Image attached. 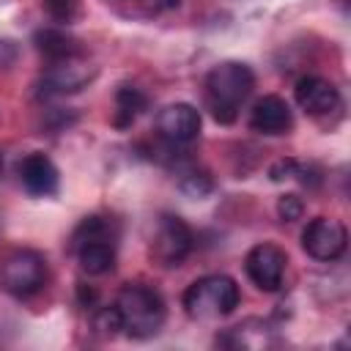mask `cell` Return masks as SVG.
Here are the masks:
<instances>
[{
	"label": "cell",
	"instance_id": "1",
	"mask_svg": "<svg viewBox=\"0 0 351 351\" xmlns=\"http://www.w3.org/2000/svg\"><path fill=\"white\" fill-rule=\"evenodd\" d=\"M255 88V74L247 63L222 60L206 74V104L219 123H233L241 104Z\"/></svg>",
	"mask_w": 351,
	"mask_h": 351
},
{
	"label": "cell",
	"instance_id": "2",
	"mask_svg": "<svg viewBox=\"0 0 351 351\" xmlns=\"http://www.w3.org/2000/svg\"><path fill=\"white\" fill-rule=\"evenodd\" d=\"M115 307L123 318V332L129 337H137V340L154 337L165 326V318H167V307H165L162 293L151 285H143V282H126L118 291Z\"/></svg>",
	"mask_w": 351,
	"mask_h": 351
},
{
	"label": "cell",
	"instance_id": "3",
	"mask_svg": "<svg viewBox=\"0 0 351 351\" xmlns=\"http://www.w3.org/2000/svg\"><path fill=\"white\" fill-rule=\"evenodd\" d=\"M181 302L192 321H217L239 307L241 291L236 280L228 274H206L184 291Z\"/></svg>",
	"mask_w": 351,
	"mask_h": 351
},
{
	"label": "cell",
	"instance_id": "4",
	"mask_svg": "<svg viewBox=\"0 0 351 351\" xmlns=\"http://www.w3.org/2000/svg\"><path fill=\"white\" fill-rule=\"evenodd\" d=\"M71 250L77 252L80 269L90 277L107 274L115 266V247L110 241V225L101 217H85L71 236Z\"/></svg>",
	"mask_w": 351,
	"mask_h": 351
},
{
	"label": "cell",
	"instance_id": "5",
	"mask_svg": "<svg viewBox=\"0 0 351 351\" xmlns=\"http://www.w3.org/2000/svg\"><path fill=\"white\" fill-rule=\"evenodd\" d=\"M47 280V261L36 250H11L0 261V288L16 299L36 293Z\"/></svg>",
	"mask_w": 351,
	"mask_h": 351
},
{
	"label": "cell",
	"instance_id": "6",
	"mask_svg": "<svg viewBox=\"0 0 351 351\" xmlns=\"http://www.w3.org/2000/svg\"><path fill=\"white\" fill-rule=\"evenodd\" d=\"M192 247H195L192 228L176 214H162V219L156 222L154 241H151V255L162 266H178L192 252Z\"/></svg>",
	"mask_w": 351,
	"mask_h": 351
},
{
	"label": "cell",
	"instance_id": "7",
	"mask_svg": "<svg viewBox=\"0 0 351 351\" xmlns=\"http://www.w3.org/2000/svg\"><path fill=\"white\" fill-rule=\"evenodd\" d=\"M346 244H348V230L340 219L332 217H315L302 230V250L321 263L337 261L346 252Z\"/></svg>",
	"mask_w": 351,
	"mask_h": 351
},
{
	"label": "cell",
	"instance_id": "8",
	"mask_svg": "<svg viewBox=\"0 0 351 351\" xmlns=\"http://www.w3.org/2000/svg\"><path fill=\"white\" fill-rule=\"evenodd\" d=\"M285 263H288L285 252H282L277 244L263 241V244H255V247L247 252V258H244V271H247V277L252 280L255 288L271 293V291H280V285H282Z\"/></svg>",
	"mask_w": 351,
	"mask_h": 351
},
{
	"label": "cell",
	"instance_id": "9",
	"mask_svg": "<svg viewBox=\"0 0 351 351\" xmlns=\"http://www.w3.org/2000/svg\"><path fill=\"white\" fill-rule=\"evenodd\" d=\"M156 132L170 145H186L200 134V112L197 107L186 101H176L159 110L156 115Z\"/></svg>",
	"mask_w": 351,
	"mask_h": 351
},
{
	"label": "cell",
	"instance_id": "10",
	"mask_svg": "<svg viewBox=\"0 0 351 351\" xmlns=\"http://www.w3.org/2000/svg\"><path fill=\"white\" fill-rule=\"evenodd\" d=\"M93 77V66L85 60V55H71V58H58L49 60L44 69V88L49 93H77L88 80Z\"/></svg>",
	"mask_w": 351,
	"mask_h": 351
},
{
	"label": "cell",
	"instance_id": "11",
	"mask_svg": "<svg viewBox=\"0 0 351 351\" xmlns=\"http://www.w3.org/2000/svg\"><path fill=\"white\" fill-rule=\"evenodd\" d=\"M293 96H296V104L313 118H321V115H329V112L340 110V90L318 74L302 77L293 88Z\"/></svg>",
	"mask_w": 351,
	"mask_h": 351
},
{
	"label": "cell",
	"instance_id": "12",
	"mask_svg": "<svg viewBox=\"0 0 351 351\" xmlns=\"http://www.w3.org/2000/svg\"><path fill=\"white\" fill-rule=\"evenodd\" d=\"M19 181L22 186L36 195V197H49L58 192V184H60V176H58V167L55 162L47 156V154H27L22 162H19Z\"/></svg>",
	"mask_w": 351,
	"mask_h": 351
},
{
	"label": "cell",
	"instance_id": "13",
	"mask_svg": "<svg viewBox=\"0 0 351 351\" xmlns=\"http://www.w3.org/2000/svg\"><path fill=\"white\" fill-rule=\"evenodd\" d=\"M293 118H291V107L285 99L269 93L263 99L255 101V107L250 110V129L261 132V134H285L291 129Z\"/></svg>",
	"mask_w": 351,
	"mask_h": 351
},
{
	"label": "cell",
	"instance_id": "14",
	"mask_svg": "<svg viewBox=\"0 0 351 351\" xmlns=\"http://www.w3.org/2000/svg\"><path fill=\"white\" fill-rule=\"evenodd\" d=\"M38 52L47 58V60H58V58H71V55H82V47L74 36H69L66 30L60 27H41L36 30L33 36Z\"/></svg>",
	"mask_w": 351,
	"mask_h": 351
},
{
	"label": "cell",
	"instance_id": "15",
	"mask_svg": "<svg viewBox=\"0 0 351 351\" xmlns=\"http://www.w3.org/2000/svg\"><path fill=\"white\" fill-rule=\"evenodd\" d=\"M217 343L230 346V348H263V346L271 343V329L263 321L250 318V321L228 329V335L217 337Z\"/></svg>",
	"mask_w": 351,
	"mask_h": 351
},
{
	"label": "cell",
	"instance_id": "16",
	"mask_svg": "<svg viewBox=\"0 0 351 351\" xmlns=\"http://www.w3.org/2000/svg\"><path fill=\"white\" fill-rule=\"evenodd\" d=\"M145 93L140 90V88H134V85H121L118 90H115V118H112V123L118 126V129H126V126H132L134 121H137V115L145 110Z\"/></svg>",
	"mask_w": 351,
	"mask_h": 351
},
{
	"label": "cell",
	"instance_id": "17",
	"mask_svg": "<svg viewBox=\"0 0 351 351\" xmlns=\"http://www.w3.org/2000/svg\"><path fill=\"white\" fill-rule=\"evenodd\" d=\"M90 324H93V332H96L99 337H107V340H112L115 335H121V332H123V318H121V313H118V307H115V304L93 310Z\"/></svg>",
	"mask_w": 351,
	"mask_h": 351
},
{
	"label": "cell",
	"instance_id": "18",
	"mask_svg": "<svg viewBox=\"0 0 351 351\" xmlns=\"http://www.w3.org/2000/svg\"><path fill=\"white\" fill-rule=\"evenodd\" d=\"M178 186H181V192L189 195V197H206V195L214 189V181H211V176H208L206 170H195V167H189V170L181 173Z\"/></svg>",
	"mask_w": 351,
	"mask_h": 351
},
{
	"label": "cell",
	"instance_id": "19",
	"mask_svg": "<svg viewBox=\"0 0 351 351\" xmlns=\"http://www.w3.org/2000/svg\"><path fill=\"white\" fill-rule=\"evenodd\" d=\"M302 211H304V203H302L299 195H291V192H288V195H282V197L277 200V214H280L282 222H293V219H299Z\"/></svg>",
	"mask_w": 351,
	"mask_h": 351
},
{
	"label": "cell",
	"instance_id": "20",
	"mask_svg": "<svg viewBox=\"0 0 351 351\" xmlns=\"http://www.w3.org/2000/svg\"><path fill=\"white\" fill-rule=\"evenodd\" d=\"M296 162L293 159H280L277 165H271V170H269V176H271V181H282V178H293L296 176Z\"/></svg>",
	"mask_w": 351,
	"mask_h": 351
},
{
	"label": "cell",
	"instance_id": "21",
	"mask_svg": "<svg viewBox=\"0 0 351 351\" xmlns=\"http://www.w3.org/2000/svg\"><path fill=\"white\" fill-rule=\"evenodd\" d=\"M16 58V44L14 41H0V66H11Z\"/></svg>",
	"mask_w": 351,
	"mask_h": 351
},
{
	"label": "cell",
	"instance_id": "22",
	"mask_svg": "<svg viewBox=\"0 0 351 351\" xmlns=\"http://www.w3.org/2000/svg\"><path fill=\"white\" fill-rule=\"evenodd\" d=\"M145 8H151V11H170V8H176L181 0H140Z\"/></svg>",
	"mask_w": 351,
	"mask_h": 351
},
{
	"label": "cell",
	"instance_id": "23",
	"mask_svg": "<svg viewBox=\"0 0 351 351\" xmlns=\"http://www.w3.org/2000/svg\"><path fill=\"white\" fill-rule=\"evenodd\" d=\"M47 3H49V8H55V11H60V14H63L74 0H47Z\"/></svg>",
	"mask_w": 351,
	"mask_h": 351
},
{
	"label": "cell",
	"instance_id": "24",
	"mask_svg": "<svg viewBox=\"0 0 351 351\" xmlns=\"http://www.w3.org/2000/svg\"><path fill=\"white\" fill-rule=\"evenodd\" d=\"M0 170H3V156H0Z\"/></svg>",
	"mask_w": 351,
	"mask_h": 351
}]
</instances>
